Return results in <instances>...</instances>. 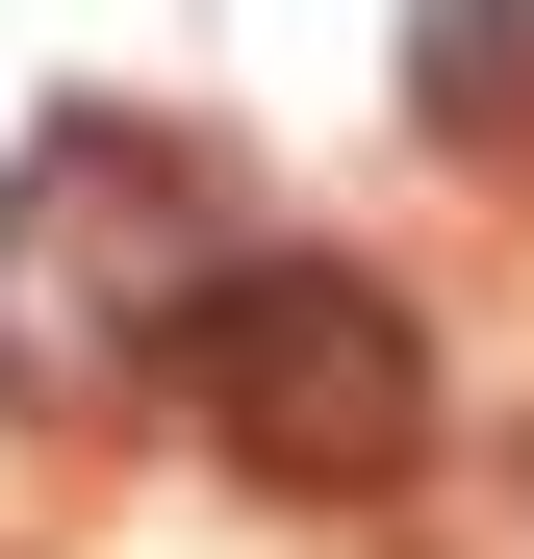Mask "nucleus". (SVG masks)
<instances>
[{
    "label": "nucleus",
    "mask_w": 534,
    "mask_h": 559,
    "mask_svg": "<svg viewBox=\"0 0 534 559\" xmlns=\"http://www.w3.org/2000/svg\"><path fill=\"white\" fill-rule=\"evenodd\" d=\"M204 280H229V204H204V153L178 128H26V178H0V382L26 407H128L178 382V331H204Z\"/></svg>",
    "instance_id": "obj_1"
},
{
    "label": "nucleus",
    "mask_w": 534,
    "mask_h": 559,
    "mask_svg": "<svg viewBox=\"0 0 534 559\" xmlns=\"http://www.w3.org/2000/svg\"><path fill=\"white\" fill-rule=\"evenodd\" d=\"M407 128L432 153H534V0H432L407 26Z\"/></svg>",
    "instance_id": "obj_3"
},
{
    "label": "nucleus",
    "mask_w": 534,
    "mask_h": 559,
    "mask_svg": "<svg viewBox=\"0 0 534 559\" xmlns=\"http://www.w3.org/2000/svg\"><path fill=\"white\" fill-rule=\"evenodd\" d=\"M178 407H204L281 509H382L407 457H432V331L356 254H229L204 331H178Z\"/></svg>",
    "instance_id": "obj_2"
}]
</instances>
